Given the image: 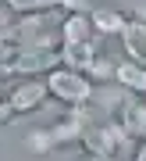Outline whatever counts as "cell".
<instances>
[{"label": "cell", "instance_id": "6da1fadb", "mask_svg": "<svg viewBox=\"0 0 146 161\" xmlns=\"http://www.w3.org/2000/svg\"><path fill=\"white\" fill-rule=\"evenodd\" d=\"M18 50H61V22L46 14H18L11 22Z\"/></svg>", "mask_w": 146, "mask_h": 161}, {"label": "cell", "instance_id": "7a4b0ae2", "mask_svg": "<svg viewBox=\"0 0 146 161\" xmlns=\"http://www.w3.org/2000/svg\"><path fill=\"white\" fill-rule=\"evenodd\" d=\"M46 86H50V97H57L61 104L75 108V104H93L96 97V82L79 68H68V64H57V68L46 75Z\"/></svg>", "mask_w": 146, "mask_h": 161}, {"label": "cell", "instance_id": "3957f363", "mask_svg": "<svg viewBox=\"0 0 146 161\" xmlns=\"http://www.w3.org/2000/svg\"><path fill=\"white\" fill-rule=\"evenodd\" d=\"M61 61V50H18L11 61L0 64L4 75H14V79H46Z\"/></svg>", "mask_w": 146, "mask_h": 161}, {"label": "cell", "instance_id": "277c9868", "mask_svg": "<svg viewBox=\"0 0 146 161\" xmlns=\"http://www.w3.org/2000/svg\"><path fill=\"white\" fill-rule=\"evenodd\" d=\"M125 143H132V136L125 132V125L118 118H107L100 125H93L86 132V140H82V147L89 150V154H100V158H118V150Z\"/></svg>", "mask_w": 146, "mask_h": 161}, {"label": "cell", "instance_id": "5b68a950", "mask_svg": "<svg viewBox=\"0 0 146 161\" xmlns=\"http://www.w3.org/2000/svg\"><path fill=\"white\" fill-rule=\"evenodd\" d=\"M89 129H93V111H89V104H75V108L68 111V115H64L61 122H57V125H50L54 140H57V147L82 143Z\"/></svg>", "mask_w": 146, "mask_h": 161}, {"label": "cell", "instance_id": "8992f818", "mask_svg": "<svg viewBox=\"0 0 146 161\" xmlns=\"http://www.w3.org/2000/svg\"><path fill=\"white\" fill-rule=\"evenodd\" d=\"M46 97H50V86H46V79H18L11 93H7V100L14 104L18 115H29V111H39Z\"/></svg>", "mask_w": 146, "mask_h": 161}, {"label": "cell", "instance_id": "52a82bcc", "mask_svg": "<svg viewBox=\"0 0 146 161\" xmlns=\"http://www.w3.org/2000/svg\"><path fill=\"white\" fill-rule=\"evenodd\" d=\"M96 25L89 14H64L61 22V47H75V43H93L96 40Z\"/></svg>", "mask_w": 146, "mask_h": 161}, {"label": "cell", "instance_id": "ba28073f", "mask_svg": "<svg viewBox=\"0 0 146 161\" xmlns=\"http://www.w3.org/2000/svg\"><path fill=\"white\" fill-rule=\"evenodd\" d=\"M118 122L125 125V132H128L132 140H146V100L132 93V97L121 104V111H118Z\"/></svg>", "mask_w": 146, "mask_h": 161}, {"label": "cell", "instance_id": "9c48e42d", "mask_svg": "<svg viewBox=\"0 0 146 161\" xmlns=\"http://www.w3.org/2000/svg\"><path fill=\"white\" fill-rule=\"evenodd\" d=\"M114 86L135 93V97H146V64L139 61H118V72H114Z\"/></svg>", "mask_w": 146, "mask_h": 161}, {"label": "cell", "instance_id": "30bf717a", "mask_svg": "<svg viewBox=\"0 0 146 161\" xmlns=\"http://www.w3.org/2000/svg\"><path fill=\"white\" fill-rule=\"evenodd\" d=\"M121 47H125V54H128L132 61L146 64V22L139 14L128 18V25H125V32H121Z\"/></svg>", "mask_w": 146, "mask_h": 161}, {"label": "cell", "instance_id": "8fae6325", "mask_svg": "<svg viewBox=\"0 0 146 161\" xmlns=\"http://www.w3.org/2000/svg\"><path fill=\"white\" fill-rule=\"evenodd\" d=\"M89 18H93V25H96V32H100V36H121L125 25H128V14H121L118 7H107V4L93 7Z\"/></svg>", "mask_w": 146, "mask_h": 161}, {"label": "cell", "instance_id": "7c38bea8", "mask_svg": "<svg viewBox=\"0 0 146 161\" xmlns=\"http://www.w3.org/2000/svg\"><path fill=\"white\" fill-rule=\"evenodd\" d=\"M96 54H100L96 40H93V43H75V47H61V61L68 64V68H79V72H86V68H89Z\"/></svg>", "mask_w": 146, "mask_h": 161}, {"label": "cell", "instance_id": "4fadbf2b", "mask_svg": "<svg viewBox=\"0 0 146 161\" xmlns=\"http://www.w3.org/2000/svg\"><path fill=\"white\" fill-rule=\"evenodd\" d=\"M11 7V14H46L54 7H61V0H4Z\"/></svg>", "mask_w": 146, "mask_h": 161}, {"label": "cell", "instance_id": "5bb4252c", "mask_svg": "<svg viewBox=\"0 0 146 161\" xmlns=\"http://www.w3.org/2000/svg\"><path fill=\"white\" fill-rule=\"evenodd\" d=\"M114 72H118V64L107 58V54H96V58H93V64L86 68V75H89L96 86H100V82H114Z\"/></svg>", "mask_w": 146, "mask_h": 161}, {"label": "cell", "instance_id": "9a60e30c", "mask_svg": "<svg viewBox=\"0 0 146 161\" xmlns=\"http://www.w3.org/2000/svg\"><path fill=\"white\" fill-rule=\"evenodd\" d=\"M25 143L32 154H50V150H57V140H54V132L50 129H32L25 136Z\"/></svg>", "mask_w": 146, "mask_h": 161}, {"label": "cell", "instance_id": "2e32d148", "mask_svg": "<svg viewBox=\"0 0 146 161\" xmlns=\"http://www.w3.org/2000/svg\"><path fill=\"white\" fill-rule=\"evenodd\" d=\"M14 115H18V111H14V104L11 100H0V125H11V122H14Z\"/></svg>", "mask_w": 146, "mask_h": 161}, {"label": "cell", "instance_id": "e0dca14e", "mask_svg": "<svg viewBox=\"0 0 146 161\" xmlns=\"http://www.w3.org/2000/svg\"><path fill=\"white\" fill-rule=\"evenodd\" d=\"M7 93H11V86H7V75H4V72H0V100H4V97H7Z\"/></svg>", "mask_w": 146, "mask_h": 161}, {"label": "cell", "instance_id": "ac0fdd59", "mask_svg": "<svg viewBox=\"0 0 146 161\" xmlns=\"http://www.w3.org/2000/svg\"><path fill=\"white\" fill-rule=\"evenodd\" d=\"M135 161H146V140H139V147H135Z\"/></svg>", "mask_w": 146, "mask_h": 161}, {"label": "cell", "instance_id": "d6986e66", "mask_svg": "<svg viewBox=\"0 0 146 161\" xmlns=\"http://www.w3.org/2000/svg\"><path fill=\"white\" fill-rule=\"evenodd\" d=\"M86 161H121V158H100V154H89Z\"/></svg>", "mask_w": 146, "mask_h": 161}]
</instances>
